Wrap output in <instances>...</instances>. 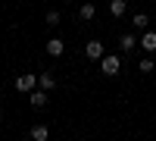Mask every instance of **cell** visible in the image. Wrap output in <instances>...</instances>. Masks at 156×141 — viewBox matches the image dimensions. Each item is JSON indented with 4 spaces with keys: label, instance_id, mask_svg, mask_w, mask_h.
Returning a JSON list of instances; mask_svg holds the SVG:
<instances>
[{
    "label": "cell",
    "instance_id": "cell-7",
    "mask_svg": "<svg viewBox=\"0 0 156 141\" xmlns=\"http://www.w3.org/2000/svg\"><path fill=\"white\" fill-rule=\"evenodd\" d=\"M140 47L144 50H156V32H144L140 35Z\"/></svg>",
    "mask_w": 156,
    "mask_h": 141
},
{
    "label": "cell",
    "instance_id": "cell-15",
    "mask_svg": "<svg viewBox=\"0 0 156 141\" xmlns=\"http://www.w3.org/2000/svg\"><path fill=\"white\" fill-rule=\"evenodd\" d=\"M0 119H3V110H0Z\"/></svg>",
    "mask_w": 156,
    "mask_h": 141
},
{
    "label": "cell",
    "instance_id": "cell-13",
    "mask_svg": "<svg viewBox=\"0 0 156 141\" xmlns=\"http://www.w3.org/2000/svg\"><path fill=\"white\" fill-rule=\"evenodd\" d=\"M137 69H140V72L147 75V72H153V69H156V63H153V60L147 57V60H140V63H137Z\"/></svg>",
    "mask_w": 156,
    "mask_h": 141
},
{
    "label": "cell",
    "instance_id": "cell-3",
    "mask_svg": "<svg viewBox=\"0 0 156 141\" xmlns=\"http://www.w3.org/2000/svg\"><path fill=\"white\" fill-rule=\"evenodd\" d=\"M84 54H87V60H103V44L100 41H87Z\"/></svg>",
    "mask_w": 156,
    "mask_h": 141
},
{
    "label": "cell",
    "instance_id": "cell-2",
    "mask_svg": "<svg viewBox=\"0 0 156 141\" xmlns=\"http://www.w3.org/2000/svg\"><path fill=\"white\" fill-rule=\"evenodd\" d=\"M37 88V75H19L16 79V91H34Z\"/></svg>",
    "mask_w": 156,
    "mask_h": 141
},
{
    "label": "cell",
    "instance_id": "cell-12",
    "mask_svg": "<svg viewBox=\"0 0 156 141\" xmlns=\"http://www.w3.org/2000/svg\"><path fill=\"white\" fill-rule=\"evenodd\" d=\"M94 13H97V9H94V3H84L81 9H78V16H81L84 22H90V19H94Z\"/></svg>",
    "mask_w": 156,
    "mask_h": 141
},
{
    "label": "cell",
    "instance_id": "cell-1",
    "mask_svg": "<svg viewBox=\"0 0 156 141\" xmlns=\"http://www.w3.org/2000/svg\"><path fill=\"white\" fill-rule=\"evenodd\" d=\"M119 69H122V60L119 57H103L100 60V72L103 75H119Z\"/></svg>",
    "mask_w": 156,
    "mask_h": 141
},
{
    "label": "cell",
    "instance_id": "cell-6",
    "mask_svg": "<svg viewBox=\"0 0 156 141\" xmlns=\"http://www.w3.org/2000/svg\"><path fill=\"white\" fill-rule=\"evenodd\" d=\"M134 44H140V38H134L131 32H125V35L119 38V47H122V50H134Z\"/></svg>",
    "mask_w": 156,
    "mask_h": 141
},
{
    "label": "cell",
    "instance_id": "cell-14",
    "mask_svg": "<svg viewBox=\"0 0 156 141\" xmlns=\"http://www.w3.org/2000/svg\"><path fill=\"white\" fill-rule=\"evenodd\" d=\"M59 19H62V16H59L56 9H50V13H47V25H59Z\"/></svg>",
    "mask_w": 156,
    "mask_h": 141
},
{
    "label": "cell",
    "instance_id": "cell-10",
    "mask_svg": "<svg viewBox=\"0 0 156 141\" xmlns=\"http://www.w3.org/2000/svg\"><path fill=\"white\" fill-rule=\"evenodd\" d=\"M131 22H134V28L147 32V25H150V16H144V13H137V16H131Z\"/></svg>",
    "mask_w": 156,
    "mask_h": 141
},
{
    "label": "cell",
    "instance_id": "cell-11",
    "mask_svg": "<svg viewBox=\"0 0 156 141\" xmlns=\"http://www.w3.org/2000/svg\"><path fill=\"white\" fill-rule=\"evenodd\" d=\"M31 138H34V141H47V138H50L47 125H34V129H31Z\"/></svg>",
    "mask_w": 156,
    "mask_h": 141
},
{
    "label": "cell",
    "instance_id": "cell-4",
    "mask_svg": "<svg viewBox=\"0 0 156 141\" xmlns=\"http://www.w3.org/2000/svg\"><path fill=\"white\" fill-rule=\"evenodd\" d=\"M62 50H66L62 38H50V41H47V54H50V57H62Z\"/></svg>",
    "mask_w": 156,
    "mask_h": 141
},
{
    "label": "cell",
    "instance_id": "cell-5",
    "mask_svg": "<svg viewBox=\"0 0 156 141\" xmlns=\"http://www.w3.org/2000/svg\"><path fill=\"white\" fill-rule=\"evenodd\" d=\"M28 100L34 110H41V107H47V91H28Z\"/></svg>",
    "mask_w": 156,
    "mask_h": 141
},
{
    "label": "cell",
    "instance_id": "cell-8",
    "mask_svg": "<svg viewBox=\"0 0 156 141\" xmlns=\"http://www.w3.org/2000/svg\"><path fill=\"white\" fill-rule=\"evenodd\" d=\"M125 9H128L125 0H109V13L112 16H125Z\"/></svg>",
    "mask_w": 156,
    "mask_h": 141
},
{
    "label": "cell",
    "instance_id": "cell-9",
    "mask_svg": "<svg viewBox=\"0 0 156 141\" xmlns=\"http://www.w3.org/2000/svg\"><path fill=\"white\" fill-rule=\"evenodd\" d=\"M37 85H41V88H44V91H50V88H53V85H56V79H53V72H44V75H41V79H37Z\"/></svg>",
    "mask_w": 156,
    "mask_h": 141
}]
</instances>
